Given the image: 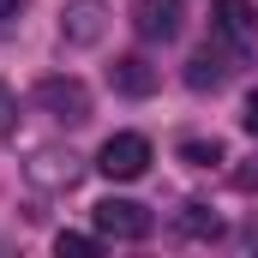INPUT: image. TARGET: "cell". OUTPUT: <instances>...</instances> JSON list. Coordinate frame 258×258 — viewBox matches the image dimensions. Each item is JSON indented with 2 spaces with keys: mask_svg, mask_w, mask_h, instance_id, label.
<instances>
[{
  "mask_svg": "<svg viewBox=\"0 0 258 258\" xmlns=\"http://www.w3.org/2000/svg\"><path fill=\"white\" fill-rule=\"evenodd\" d=\"M36 102H42V114H54L60 126H84V120H90V90H84L78 78H66V72H48V78L36 84Z\"/></svg>",
  "mask_w": 258,
  "mask_h": 258,
  "instance_id": "obj_2",
  "label": "cell"
},
{
  "mask_svg": "<svg viewBox=\"0 0 258 258\" xmlns=\"http://www.w3.org/2000/svg\"><path fill=\"white\" fill-rule=\"evenodd\" d=\"M186 84H192V90H222V84H228V60L210 54V48L192 54V60H186Z\"/></svg>",
  "mask_w": 258,
  "mask_h": 258,
  "instance_id": "obj_9",
  "label": "cell"
},
{
  "mask_svg": "<svg viewBox=\"0 0 258 258\" xmlns=\"http://www.w3.org/2000/svg\"><path fill=\"white\" fill-rule=\"evenodd\" d=\"M24 12V0H0V18H18Z\"/></svg>",
  "mask_w": 258,
  "mask_h": 258,
  "instance_id": "obj_15",
  "label": "cell"
},
{
  "mask_svg": "<svg viewBox=\"0 0 258 258\" xmlns=\"http://www.w3.org/2000/svg\"><path fill=\"white\" fill-rule=\"evenodd\" d=\"M240 120H246V132H252V138H258V90H252V96H246V114H240Z\"/></svg>",
  "mask_w": 258,
  "mask_h": 258,
  "instance_id": "obj_14",
  "label": "cell"
},
{
  "mask_svg": "<svg viewBox=\"0 0 258 258\" xmlns=\"http://www.w3.org/2000/svg\"><path fill=\"white\" fill-rule=\"evenodd\" d=\"M132 30L144 42H168L180 30V6L174 0H132Z\"/></svg>",
  "mask_w": 258,
  "mask_h": 258,
  "instance_id": "obj_7",
  "label": "cell"
},
{
  "mask_svg": "<svg viewBox=\"0 0 258 258\" xmlns=\"http://www.w3.org/2000/svg\"><path fill=\"white\" fill-rule=\"evenodd\" d=\"M12 126H18V96H12V90L0 84V138H6Z\"/></svg>",
  "mask_w": 258,
  "mask_h": 258,
  "instance_id": "obj_13",
  "label": "cell"
},
{
  "mask_svg": "<svg viewBox=\"0 0 258 258\" xmlns=\"http://www.w3.org/2000/svg\"><path fill=\"white\" fill-rule=\"evenodd\" d=\"M150 228H156L150 210L132 204V198H102V204H96V234H102V240H144Z\"/></svg>",
  "mask_w": 258,
  "mask_h": 258,
  "instance_id": "obj_4",
  "label": "cell"
},
{
  "mask_svg": "<svg viewBox=\"0 0 258 258\" xmlns=\"http://www.w3.org/2000/svg\"><path fill=\"white\" fill-rule=\"evenodd\" d=\"M54 252H60V258H96V252H102V240H96V234H60Z\"/></svg>",
  "mask_w": 258,
  "mask_h": 258,
  "instance_id": "obj_11",
  "label": "cell"
},
{
  "mask_svg": "<svg viewBox=\"0 0 258 258\" xmlns=\"http://www.w3.org/2000/svg\"><path fill=\"white\" fill-rule=\"evenodd\" d=\"M180 234H186V240H216L222 222H216V210H204V204H180Z\"/></svg>",
  "mask_w": 258,
  "mask_h": 258,
  "instance_id": "obj_10",
  "label": "cell"
},
{
  "mask_svg": "<svg viewBox=\"0 0 258 258\" xmlns=\"http://www.w3.org/2000/svg\"><path fill=\"white\" fill-rule=\"evenodd\" d=\"M210 24L228 48H252L258 42V12L252 0H210Z\"/></svg>",
  "mask_w": 258,
  "mask_h": 258,
  "instance_id": "obj_5",
  "label": "cell"
},
{
  "mask_svg": "<svg viewBox=\"0 0 258 258\" xmlns=\"http://www.w3.org/2000/svg\"><path fill=\"white\" fill-rule=\"evenodd\" d=\"M246 246H258V216H252V222H246Z\"/></svg>",
  "mask_w": 258,
  "mask_h": 258,
  "instance_id": "obj_16",
  "label": "cell"
},
{
  "mask_svg": "<svg viewBox=\"0 0 258 258\" xmlns=\"http://www.w3.org/2000/svg\"><path fill=\"white\" fill-rule=\"evenodd\" d=\"M180 156L192 168H210V162H222V144H180Z\"/></svg>",
  "mask_w": 258,
  "mask_h": 258,
  "instance_id": "obj_12",
  "label": "cell"
},
{
  "mask_svg": "<svg viewBox=\"0 0 258 258\" xmlns=\"http://www.w3.org/2000/svg\"><path fill=\"white\" fill-rule=\"evenodd\" d=\"M96 168H102L108 180H138V174L150 168V138H144V132H114V138L96 150Z\"/></svg>",
  "mask_w": 258,
  "mask_h": 258,
  "instance_id": "obj_3",
  "label": "cell"
},
{
  "mask_svg": "<svg viewBox=\"0 0 258 258\" xmlns=\"http://www.w3.org/2000/svg\"><path fill=\"white\" fill-rule=\"evenodd\" d=\"M156 78H162V72L144 60V54H120V60L108 66V84H114L120 96H150V90H156Z\"/></svg>",
  "mask_w": 258,
  "mask_h": 258,
  "instance_id": "obj_8",
  "label": "cell"
},
{
  "mask_svg": "<svg viewBox=\"0 0 258 258\" xmlns=\"http://www.w3.org/2000/svg\"><path fill=\"white\" fill-rule=\"evenodd\" d=\"M102 30H108V6H102V0H66V12H60V36L72 42V48L102 42Z\"/></svg>",
  "mask_w": 258,
  "mask_h": 258,
  "instance_id": "obj_6",
  "label": "cell"
},
{
  "mask_svg": "<svg viewBox=\"0 0 258 258\" xmlns=\"http://www.w3.org/2000/svg\"><path fill=\"white\" fill-rule=\"evenodd\" d=\"M24 174H30V186H42V192H72V186L84 180V156H72L60 144H42V150H30Z\"/></svg>",
  "mask_w": 258,
  "mask_h": 258,
  "instance_id": "obj_1",
  "label": "cell"
}]
</instances>
